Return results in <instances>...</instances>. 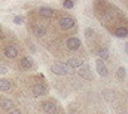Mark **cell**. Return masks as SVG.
<instances>
[{
  "label": "cell",
  "mask_w": 128,
  "mask_h": 114,
  "mask_svg": "<svg viewBox=\"0 0 128 114\" xmlns=\"http://www.w3.org/2000/svg\"><path fill=\"white\" fill-rule=\"evenodd\" d=\"M3 57L6 58V59H9V61L16 59V58L20 57V48H18V45L16 43H8V45H4L3 46Z\"/></svg>",
  "instance_id": "cell-1"
},
{
  "label": "cell",
  "mask_w": 128,
  "mask_h": 114,
  "mask_svg": "<svg viewBox=\"0 0 128 114\" xmlns=\"http://www.w3.org/2000/svg\"><path fill=\"white\" fill-rule=\"evenodd\" d=\"M12 110H15V102L9 98L0 96V114H9Z\"/></svg>",
  "instance_id": "cell-2"
},
{
  "label": "cell",
  "mask_w": 128,
  "mask_h": 114,
  "mask_svg": "<svg viewBox=\"0 0 128 114\" xmlns=\"http://www.w3.org/2000/svg\"><path fill=\"white\" fill-rule=\"evenodd\" d=\"M30 28H32V33L33 36H36V37H43V36H46V27H45V24H42V22H36V21H33L32 24H30Z\"/></svg>",
  "instance_id": "cell-3"
},
{
  "label": "cell",
  "mask_w": 128,
  "mask_h": 114,
  "mask_svg": "<svg viewBox=\"0 0 128 114\" xmlns=\"http://www.w3.org/2000/svg\"><path fill=\"white\" fill-rule=\"evenodd\" d=\"M51 71L57 76H66L68 73V67L63 64V62H57V64H52L51 65Z\"/></svg>",
  "instance_id": "cell-4"
},
{
  "label": "cell",
  "mask_w": 128,
  "mask_h": 114,
  "mask_svg": "<svg viewBox=\"0 0 128 114\" xmlns=\"http://www.w3.org/2000/svg\"><path fill=\"white\" fill-rule=\"evenodd\" d=\"M32 93L33 96H43L48 93V86L45 83H34L32 86Z\"/></svg>",
  "instance_id": "cell-5"
},
{
  "label": "cell",
  "mask_w": 128,
  "mask_h": 114,
  "mask_svg": "<svg viewBox=\"0 0 128 114\" xmlns=\"http://www.w3.org/2000/svg\"><path fill=\"white\" fill-rule=\"evenodd\" d=\"M42 110L46 114H57L58 113V108H57V105H55L52 101H45V102H42Z\"/></svg>",
  "instance_id": "cell-6"
},
{
  "label": "cell",
  "mask_w": 128,
  "mask_h": 114,
  "mask_svg": "<svg viewBox=\"0 0 128 114\" xmlns=\"http://www.w3.org/2000/svg\"><path fill=\"white\" fill-rule=\"evenodd\" d=\"M33 67H34V62H33V59L30 57H21L20 58V68L21 70H32Z\"/></svg>",
  "instance_id": "cell-7"
},
{
  "label": "cell",
  "mask_w": 128,
  "mask_h": 114,
  "mask_svg": "<svg viewBox=\"0 0 128 114\" xmlns=\"http://www.w3.org/2000/svg\"><path fill=\"white\" fill-rule=\"evenodd\" d=\"M66 46H67L70 51H76V49L80 48V40H79L78 37H70V39H67Z\"/></svg>",
  "instance_id": "cell-8"
},
{
  "label": "cell",
  "mask_w": 128,
  "mask_h": 114,
  "mask_svg": "<svg viewBox=\"0 0 128 114\" xmlns=\"http://www.w3.org/2000/svg\"><path fill=\"white\" fill-rule=\"evenodd\" d=\"M12 87H14L12 80H9L6 77L0 79V92H9V90H12Z\"/></svg>",
  "instance_id": "cell-9"
},
{
  "label": "cell",
  "mask_w": 128,
  "mask_h": 114,
  "mask_svg": "<svg viewBox=\"0 0 128 114\" xmlns=\"http://www.w3.org/2000/svg\"><path fill=\"white\" fill-rule=\"evenodd\" d=\"M54 13H55V10L51 9V7H39L37 9V15L42 16V18H52Z\"/></svg>",
  "instance_id": "cell-10"
},
{
  "label": "cell",
  "mask_w": 128,
  "mask_h": 114,
  "mask_svg": "<svg viewBox=\"0 0 128 114\" xmlns=\"http://www.w3.org/2000/svg\"><path fill=\"white\" fill-rule=\"evenodd\" d=\"M74 24H76V21H74L72 16H64V18H61V21H60V25H61L63 28H66V30L73 28Z\"/></svg>",
  "instance_id": "cell-11"
},
{
  "label": "cell",
  "mask_w": 128,
  "mask_h": 114,
  "mask_svg": "<svg viewBox=\"0 0 128 114\" xmlns=\"http://www.w3.org/2000/svg\"><path fill=\"white\" fill-rule=\"evenodd\" d=\"M96 67H97V73L101 76V77H106L107 74H109V71H107V68H106V65H104V62L98 58L96 61Z\"/></svg>",
  "instance_id": "cell-12"
},
{
  "label": "cell",
  "mask_w": 128,
  "mask_h": 114,
  "mask_svg": "<svg viewBox=\"0 0 128 114\" xmlns=\"http://www.w3.org/2000/svg\"><path fill=\"white\" fill-rule=\"evenodd\" d=\"M66 65L67 67H72V68H80L84 65V59L82 58H70Z\"/></svg>",
  "instance_id": "cell-13"
},
{
  "label": "cell",
  "mask_w": 128,
  "mask_h": 114,
  "mask_svg": "<svg viewBox=\"0 0 128 114\" xmlns=\"http://www.w3.org/2000/svg\"><path fill=\"white\" fill-rule=\"evenodd\" d=\"M78 73H79V76L84 77V79H91V77H92V76H91V68H90V65H82Z\"/></svg>",
  "instance_id": "cell-14"
},
{
  "label": "cell",
  "mask_w": 128,
  "mask_h": 114,
  "mask_svg": "<svg viewBox=\"0 0 128 114\" xmlns=\"http://www.w3.org/2000/svg\"><path fill=\"white\" fill-rule=\"evenodd\" d=\"M113 34L119 39H124V37H128V30L125 27H119V28H116L113 31Z\"/></svg>",
  "instance_id": "cell-15"
},
{
  "label": "cell",
  "mask_w": 128,
  "mask_h": 114,
  "mask_svg": "<svg viewBox=\"0 0 128 114\" xmlns=\"http://www.w3.org/2000/svg\"><path fill=\"white\" fill-rule=\"evenodd\" d=\"M116 76H118V79H119V80H124V79L127 77V70H125L124 67H119V68H118V71H116Z\"/></svg>",
  "instance_id": "cell-16"
},
{
  "label": "cell",
  "mask_w": 128,
  "mask_h": 114,
  "mask_svg": "<svg viewBox=\"0 0 128 114\" xmlns=\"http://www.w3.org/2000/svg\"><path fill=\"white\" fill-rule=\"evenodd\" d=\"M104 99H106L107 102L113 101V99H115V92H110V90H104Z\"/></svg>",
  "instance_id": "cell-17"
},
{
  "label": "cell",
  "mask_w": 128,
  "mask_h": 114,
  "mask_svg": "<svg viewBox=\"0 0 128 114\" xmlns=\"http://www.w3.org/2000/svg\"><path fill=\"white\" fill-rule=\"evenodd\" d=\"M98 55H100V59H101V61H103V59H109V51H107V48L100 49Z\"/></svg>",
  "instance_id": "cell-18"
},
{
  "label": "cell",
  "mask_w": 128,
  "mask_h": 114,
  "mask_svg": "<svg viewBox=\"0 0 128 114\" xmlns=\"http://www.w3.org/2000/svg\"><path fill=\"white\" fill-rule=\"evenodd\" d=\"M24 21H26V18H24V16H21V15H18V16H15V18H14V22H15L16 25L24 24Z\"/></svg>",
  "instance_id": "cell-19"
},
{
  "label": "cell",
  "mask_w": 128,
  "mask_h": 114,
  "mask_svg": "<svg viewBox=\"0 0 128 114\" xmlns=\"http://www.w3.org/2000/svg\"><path fill=\"white\" fill-rule=\"evenodd\" d=\"M73 6H74L73 1H63V7H66V9H72Z\"/></svg>",
  "instance_id": "cell-20"
},
{
  "label": "cell",
  "mask_w": 128,
  "mask_h": 114,
  "mask_svg": "<svg viewBox=\"0 0 128 114\" xmlns=\"http://www.w3.org/2000/svg\"><path fill=\"white\" fill-rule=\"evenodd\" d=\"M85 34H86V37H91L94 34V31H92V28H86L85 30Z\"/></svg>",
  "instance_id": "cell-21"
},
{
  "label": "cell",
  "mask_w": 128,
  "mask_h": 114,
  "mask_svg": "<svg viewBox=\"0 0 128 114\" xmlns=\"http://www.w3.org/2000/svg\"><path fill=\"white\" fill-rule=\"evenodd\" d=\"M9 114H22V111H21V110H18V108H15V110H12Z\"/></svg>",
  "instance_id": "cell-22"
},
{
  "label": "cell",
  "mask_w": 128,
  "mask_h": 114,
  "mask_svg": "<svg viewBox=\"0 0 128 114\" xmlns=\"http://www.w3.org/2000/svg\"><path fill=\"white\" fill-rule=\"evenodd\" d=\"M124 48H125V52L128 54V43H125V46H124Z\"/></svg>",
  "instance_id": "cell-23"
},
{
  "label": "cell",
  "mask_w": 128,
  "mask_h": 114,
  "mask_svg": "<svg viewBox=\"0 0 128 114\" xmlns=\"http://www.w3.org/2000/svg\"><path fill=\"white\" fill-rule=\"evenodd\" d=\"M119 114H125V113H119Z\"/></svg>",
  "instance_id": "cell-24"
}]
</instances>
